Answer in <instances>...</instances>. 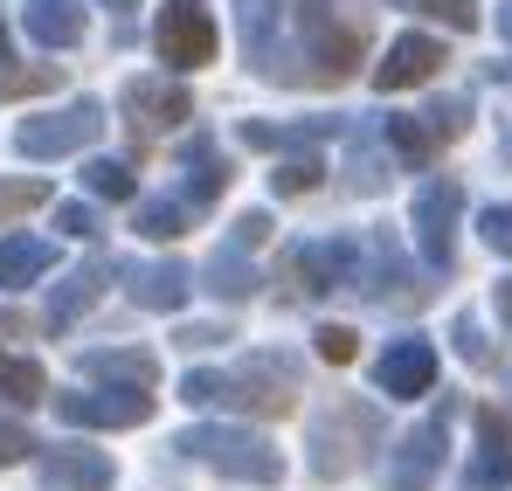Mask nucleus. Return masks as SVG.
<instances>
[{
  "label": "nucleus",
  "instance_id": "1",
  "mask_svg": "<svg viewBox=\"0 0 512 491\" xmlns=\"http://www.w3.org/2000/svg\"><path fill=\"white\" fill-rule=\"evenodd\" d=\"M173 450H187V457H201L208 471L243 478V485H277V478H284V457H277L256 429H222V422H201V429H187Z\"/></svg>",
  "mask_w": 512,
  "mask_h": 491
},
{
  "label": "nucleus",
  "instance_id": "2",
  "mask_svg": "<svg viewBox=\"0 0 512 491\" xmlns=\"http://www.w3.org/2000/svg\"><path fill=\"white\" fill-rule=\"evenodd\" d=\"M374 436H381V415L360 409V402H340L333 415L312 422V471H319V478H346V471L367 457L360 443H374Z\"/></svg>",
  "mask_w": 512,
  "mask_h": 491
},
{
  "label": "nucleus",
  "instance_id": "3",
  "mask_svg": "<svg viewBox=\"0 0 512 491\" xmlns=\"http://www.w3.org/2000/svg\"><path fill=\"white\" fill-rule=\"evenodd\" d=\"M97 132H104V104H97V97H77V104H63V111H49V118H28V125L14 132V146H21L28 160H63V153H84Z\"/></svg>",
  "mask_w": 512,
  "mask_h": 491
},
{
  "label": "nucleus",
  "instance_id": "4",
  "mask_svg": "<svg viewBox=\"0 0 512 491\" xmlns=\"http://www.w3.org/2000/svg\"><path fill=\"white\" fill-rule=\"evenodd\" d=\"M153 42H160L167 70H201V63H215V14H208V0H167Z\"/></svg>",
  "mask_w": 512,
  "mask_h": 491
},
{
  "label": "nucleus",
  "instance_id": "5",
  "mask_svg": "<svg viewBox=\"0 0 512 491\" xmlns=\"http://www.w3.org/2000/svg\"><path fill=\"white\" fill-rule=\"evenodd\" d=\"M56 415L70 422V429H139L146 415H153V388H77V395H49Z\"/></svg>",
  "mask_w": 512,
  "mask_h": 491
},
{
  "label": "nucleus",
  "instance_id": "6",
  "mask_svg": "<svg viewBox=\"0 0 512 491\" xmlns=\"http://www.w3.org/2000/svg\"><path fill=\"white\" fill-rule=\"evenodd\" d=\"M229 409H250V415H291L298 409V374L291 360H250L243 374H229Z\"/></svg>",
  "mask_w": 512,
  "mask_h": 491
},
{
  "label": "nucleus",
  "instance_id": "7",
  "mask_svg": "<svg viewBox=\"0 0 512 491\" xmlns=\"http://www.w3.org/2000/svg\"><path fill=\"white\" fill-rule=\"evenodd\" d=\"M457 215H464V187L457 180H429L416 194V243L436 270H450V249H457Z\"/></svg>",
  "mask_w": 512,
  "mask_h": 491
},
{
  "label": "nucleus",
  "instance_id": "8",
  "mask_svg": "<svg viewBox=\"0 0 512 491\" xmlns=\"http://www.w3.org/2000/svg\"><path fill=\"white\" fill-rule=\"evenodd\" d=\"M374 388L388 395V402H416L436 388V346L429 339H395L388 353H381V367H374Z\"/></svg>",
  "mask_w": 512,
  "mask_h": 491
},
{
  "label": "nucleus",
  "instance_id": "9",
  "mask_svg": "<svg viewBox=\"0 0 512 491\" xmlns=\"http://www.w3.org/2000/svg\"><path fill=\"white\" fill-rule=\"evenodd\" d=\"M512 485V415L478 409V457L464 471V491H506Z\"/></svg>",
  "mask_w": 512,
  "mask_h": 491
},
{
  "label": "nucleus",
  "instance_id": "10",
  "mask_svg": "<svg viewBox=\"0 0 512 491\" xmlns=\"http://www.w3.org/2000/svg\"><path fill=\"white\" fill-rule=\"evenodd\" d=\"M291 277H305V291H333V284H353V291H360V243H353V236L305 243L291 256Z\"/></svg>",
  "mask_w": 512,
  "mask_h": 491
},
{
  "label": "nucleus",
  "instance_id": "11",
  "mask_svg": "<svg viewBox=\"0 0 512 491\" xmlns=\"http://www.w3.org/2000/svg\"><path fill=\"white\" fill-rule=\"evenodd\" d=\"M35 471H42L49 491H111V478H118L111 457H104V450H84V443H56Z\"/></svg>",
  "mask_w": 512,
  "mask_h": 491
},
{
  "label": "nucleus",
  "instance_id": "12",
  "mask_svg": "<svg viewBox=\"0 0 512 491\" xmlns=\"http://www.w3.org/2000/svg\"><path fill=\"white\" fill-rule=\"evenodd\" d=\"M436 464H443V415L402 436V450L388 464V491H429L436 485Z\"/></svg>",
  "mask_w": 512,
  "mask_h": 491
},
{
  "label": "nucleus",
  "instance_id": "13",
  "mask_svg": "<svg viewBox=\"0 0 512 491\" xmlns=\"http://www.w3.org/2000/svg\"><path fill=\"white\" fill-rule=\"evenodd\" d=\"M443 70V42L429 35H402L381 63H374V90H409V83H429Z\"/></svg>",
  "mask_w": 512,
  "mask_h": 491
},
{
  "label": "nucleus",
  "instance_id": "14",
  "mask_svg": "<svg viewBox=\"0 0 512 491\" xmlns=\"http://www.w3.org/2000/svg\"><path fill=\"white\" fill-rule=\"evenodd\" d=\"M125 111H132L139 132H173L194 104H187V90H173V83H160V77H132L125 83Z\"/></svg>",
  "mask_w": 512,
  "mask_h": 491
},
{
  "label": "nucleus",
  "instance_id": "15",
  "mask_svg": "<svg viewBox=\"0 0 512 491\" xmlns=\"http://www.w3.org/2000/svg\"><path fill=\"white\" fill-rule=\"evenodd\" d=\"M77 367H84L90 381H111V388H153L160 381V360L139 353V346H90Z\"/></svg>",
  "mask_w": 512,
  "mask_h": 491
},
{
  "label": "nucleus",
  "instance_id": "16",
  "mask_svg": "<svg viewBox=\"0 0 512 491\" xmlns=\"http://www.w3.org/2000/svg\"><path fill=\"white\" fill-rule=\"evenodd\" d=\"M132 277V305H146V312H180L187 305V284H194V270L187 263H146V270H125Z\"/></svg>",
  "mask_w": 512,
  "mask_h": 491
},
{
  "label": "nucleus",
  "instance_id": "17",
  "mask_svg": "<svg viewBox=\"0 0 512 491\" xmlns=\"http://www.w3.org/2000/svg\"><path fill=\"white\" fill-rule=\"evenodd\" d=\"M28 35L42 42V49H70V42H84V7L77 0H28Z\"/></svg>",
  "mask_w": 512,
  "mask_h": 491
},
{
  "label": "nucleus",
  "instance_id": "18",
  "mask_svg": "<svg viewBox=\"0 0 512 491\" xmlns=\"http://www.w3.org/2000/svg\"><path fill=\"white\" fill-rule=\"evenodd\" d=\"M49 263H56V243H42V236H0V291H28Z\"/></svg>",
  "mask_w": 512,
  "mask_h": 491
},
{
  "label": "nucleus",
  "instance_id": "19",
  "mask_svg": "<svg viewBox=\"0 0 512 491\" xmlns=\"http://www.w3.org/2000/svg\"><path fill=\"white\" fill-rule=\"evenodd\" d=\"M104 277H111V263H84V270H77V277H70V284H63V291L49 298V326H56V332H63V326H77L90 305H97Z\"/></svg>",
  "mask_w": 512,
  "mask_h": 491
},
{
  "label": "nucleus",
  "instance_id": "20",
  "mask_svg": "<svg viewBox=\"0 0 512 491\" xmlns=\"http://www.w3.org/2000/svg\"><path fill=\"white\" fill-rule=\"evenodd\" d=\"M201 277H208V291H215V298H250V291H256V270L243 263V249H236V243L215 249Z\"/></svg>",
  "mask_w": 512,
  "mask_h": 491
},
{
  "label": "nucleus",
  "instance_id": "21",
  "mask_svg": "<svg viewBox=\"0 0 512 491\" xmlns=\"http://www.w3.org/2000/svg\"><path fill=\"white\" fill-rule=\"evenodd\" d=\"M222 187H229V166L215 160L208 146H194V153H187V187H180V201H187V208H208Z\"/></svg>",
  "mask_w": 512,
  "mask_h": 491
},
{
  "label": "nucleus",
  "instance_id": "22",
  "mask_svg": "<svg viewBox=\"0 0 512 491\" xmlns=\"http://www.w3.org/2000/svg\"><path fill=\"white\" fill-rule=\"evenodd\" d=\"M326 132H340V118H319V125H243V146L277 153V146H312V139H326Z\"/></svg>",
  "mask_w": 512,
  "mask_h": 491
},
{
  "label": "nucleus",
  "instance_id": "23",
  "mask_svg": "<svg viewBox=\"0 0 512 491\" xmlns=\"http://www.w3.org/2000/svg\"><path fill=\"white\" fill-rule=\"evenodd\" d=\"M42 395H49L42 367H35V360H7V353H0V402H14V409H35Z\"/></svg>",
  "mask_w": 512,
  "mask_h": 491
},
{
  "label": "nucleus",
  "instance_id": "24",
  "mask_svg": "<svg viewBox=\"0 0 512 491\" xmlns=\"http://www.w3.org/2000/svg\"><path fill=\"white\" fill-rule=\"evenodd\" d=\"M132 229H139L146 243H173V236H187V201H139Z\"/></svg>",
  "mask_w": 512,
  "mask_h": 491
},
{
  "label": "nucleus",
  "instance_id": "25",
  "mask_svg": "<svg viewBox=\"0 0 512 491\" xmlns=\"http://www.w3.org/2000/svg\"><path fill=\"white\" fill-rule=\"evenodd\" d=\"M236 21H243V42H250L256 70L270 77V70H277V63H270V21H277V7H270V0H236Z\"/></svg>",
  "mask_w": 512,
  "mask_h": 491
},
{
  "label": "nucleus",
  "instance_id": "26",
  "mask_svg": "<svg viewBox=\"0 0 512 491\" xmlns=\"http://www.w3.org/2000/svg\"><path fill=\"white\" fill-rule=\"evenodd\" d=\"M84 187L97 194V201H132V194H139V180H132V166H125V160H90L84 166Z\"/></svg>",
  "mask_w": 512,
  "mask_h": 491
},
{
  "label": "nucleus",
  "instance_id": "27",
  "mask_svg": "<svg viewBox=\"0 0 512 491\" xmlns=\"http://www.w3.org/2000/svg\"><path fill=\"white\" fill-rule=\"evenodd\" d=\"M388 146L402 153L409 166H423L429 160V146H436V132H429L423 118H388Z\"/></svg>",
  "mask_w": 512,
  "mask_h": 491
},
{
  "label": "nucleus",
  "instance_id": "28",
  "mask_svg": "<svg viewBox=\"0 0 512 491\" xmlns=\"http://www.w3.org/2000/svg\"><path fill=\"white\" fill-rule=\"evenodd\" d=\"M319 173H326V166H319L312 146H305L298 160H284L277 173H270V187H277V194H312V187H319Z\"/></svg>",
  "mask_w": 512,
  "mask_h": 491
},
{
  "label": "nucleus",
  "instance_id": "29",
  "mask_svg": "<svg viewBox=\"0 0 512 491\" xmlns=\"http://www.w3.org/2000/svg\"><path fill=\"white\" fill-rule=\"evenodd\" d=\"M180 402H187V409H215V402L229 409V374H208V367H194V374L180 381Z\"/></svg>",
  "mask_w": 512,
  "mask_h": 491
},
{
  "label": "nucleus",
  "instance_id": "30",
  "mask_svg": "<svg viewBox=\"0 0 512 491\" xmlns=\"http://www.w3.org/2000/svg\"><path fill=\"white\" fill-rule=\"evenodd\" d=\"M388 7H409V14L450 21V28H478V7H471V0H388Z\"/></svg>",
  "mask_w": 512,
  "mask_h": 491
},
{
  "label": "nucleus",
  "instance_id": "31",
  "mask_svg": "<svg viewBox=\"0 0 512 491\" xmlns=\"http://www.w3.org/2000/svg\"><path fill=\"white\" fill-rule=\"evenodd\" d=\"M42 201H49V180H7L0 187V222H14V215H28Z\"/></svg>",
  "mask_w": 512,
  "mask_h": 491
},
{
  "label": "nucleus",
  "instance_id": "32",
  "mask_svg": "<svg viewBox=\"0 0 512 491\" xmlns=\"http://www.w3.org/2000/svg\"><path fill=\"white\" fill-rule=\"evenodd\" d=\"M312 339H319V360H333V367H346V360L360 353V332L353 326H319Z\"/></svg>",
  "mask_w": 512,
  "mask_h": 491
},
{
  "label": "nucleus",
  "instance_id": "33",
  "mask_svg": "<svg viewBox=\"0 0 512 491\" xmlns=\"http://www.w3.org/2000/svg\"><path fill=\"white\" fill-rule=\"evenodd\" d=\"M423 125L436 132V139H457V132H464V97H443V104H429Z\"/></svg>",
  "mask_w": 512,
  "mask_h": 491
},
{
  "label": "nucleus",
  "instance_id": "34",
  "mask_svg": "<svg viewBox=\"0 0 512 491\" xmlns=\"http://www.w3.org/2000/svg\"><path fill=\"white\" fill-rule=\"evenodd\" d=\"M56 83V63H42V70H0V97H21V90H49Z\"/></svg>",
  "mask_w": 512,
  "mask_h": 491
},
{
  "label": "nucleus",
  "instance_id": "35",
  "mask_svg": "<svg viewBox=\"0 0 512 491\" xmlns=\"http://www.w3.org/2000/svg\"><path fill=\"white\" fill-rule=\"evenodd\" d=\"M457 353H464L471 367H492V346H485V332H478V319H471V312L457 319Z\"/></svg>",
  "mask_w": 512,
  "mask_h": 491
},
{
  "label": "nucleus",
  "instance_id": "36",
  "mask_svg": "<svg viewBox=\"0 0 512 491\" xmlns=\"http://www.w3.org/2000/svg\"><path fill=\"white\" fill-rule=\"evenodd\" d=\"M478 229H485V243L499 249V256H512V208H485Z\"/></svg>",
  "mask_w": 512,
  "mask_h": 491
},
{
  "label": "nucleus",
  "instance_id": "37",
  "mask_svg": "<svg viewBox=\"0 0 512 491\" xmlns=\"http://www.w3.org/2000/svg\"><path fill=\"white\" fill-rule=\"evenodd\" d=\"M56 236H97V215H90L84 201H63L56 208Z\"/></svg>",
  "mask_w": 512,
  "mask_h": 491
},
{
  "label": "nucleus",
  "instance_id": "38",
  "mask_svg": "<svg viewBox=\"0 0 512 491\" xmlns=\"http://www.w3.org/2000/svg\"><path fill=\"white\" fill-rule=\"evenodd\" d=\"M28 450H35V436H28L21 422H7V415H0V464H21Z\"/></svg>",
  "mask_w": 512,
  "mask_h": 491
},
{
  "label": "nucleus",
  "instance_id": "39",
  "mask_svg": "<svg viewBox=\"0 0 512 491\" xmlns=\"http://www.w3.org/2000/svg\"><path fill=\"white\" fill-rule=\"evenodd\" d=\"M270 236V215H236V249H256Z\"/></svg>",
  "mask_w": 512,
  "mask_h": 491
},
{
  "label": "nucleus",
  "instance_id": "40",
  "mask_svg": "<svg viewBox=\"0 0 512 491\" xmlns=\"http://www.w3.org/2000/svg\"><path fill=\"white\" fill-rule=\"evenodd\" d=\"M215 339H229V332L222 326H187L180 332V346H215Z\"/></svg>",
  "mask_w": 512,
  "mask_h": 491
},
{
  "label": "nucleus",
  "instance_id": "41",
  "mask_svg": "<svg viewBox=\"0 0 512 491\" xmlns=\"http://www.w3.org/2000/svg\"><path fill=\"white\" fill-rule=\"evenodd\" d=\"M499 35L512 42V0H499Z\"/></svg>",
  "mask_w": 512,
  "mask_h": 491
},
{
  "label": "nucleus",
  "instance_id": "42",
  "mask_svg": "<svg viewBox=\"0 0 512 491\" xmlns=\"http://www.w3.org/2000/svg\"><path fill=\"white\" fill-rule=\"evenodd\" d=\"M499 319L512 326V284H499Z\"/></svg>",
  "mask_w": 512,
  "mask_h": 491
},
{
  "label": "nucleus",
  "instance_id": "43",
  "mask_svg": "<svg viewBox=\"0 0 512 491\" xmlns=\"http://www.w3.org/2000/svg\"><path fill=\"white\" fill-rule=\"evenodd\" d=\"M104 7H118V14H125V7H139V0H104Z\"/></svg>",
  "mask_w": 512,
  "mask_h": 491
},
{
  "label": "nucleus",
  "instance_id": "44",
  "mask_svg": "<svg viewBox=\"0 0 512 491\" xmlns=\"http://www.w3.org/2000/svg\"><path fill=\"white\" fill-rule=\"evenodd\" d=\"M0 63H7V21H0Z\"/></svg>",
  "mask_w": 512,
  "mask_h": 491
}]
</instances>
